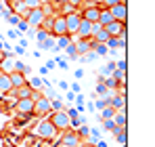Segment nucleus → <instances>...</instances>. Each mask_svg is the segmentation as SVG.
Wrapping results in <instances>:
<instances>
[{
    "instance_id": "393cba45",
    "label": "nucleus",
    "mask_w": 155,
    "mask_h": 147,
    "mask_svg": "<svg viewBox=\"0 0 155 147\" xmlns=\"http://www.w3.org/2000/svg\"><path fill=\"white\" fill-rule=\"evenodd\" d=\"M92 50L97 53V55H107V44H99V42H92Z\"/></svg>"
},
{
    "instance_id": "0eeeda50",
    "label": "nucleus",
    "mask_w": 155,
    "mask_h": 147,
    "mask_svg": "<svg viewBox=\"0 0 155 147\" xmlns=\"http://www.w3.org/2000/svg\"><path fill=\"white\" fill-rule=\"evenodd\" d=\"M15 109H17L21 116H31V114H34V99H31V97H27V99H17Z\"/></svg>"
},
{
    "instance_id": "5701e85b",
    "label": "nucleus",
    "mask_w": 155,
    "mask_h": 147,
    "mask_svg": "<svg viewBox=\"0 0 155 147\" xmlns=\"http://www.w3.org/2000/svg\"><path fill=\"white\" fill-rule=\"evenodd\" d=\"M94 59H97V53H94V50H88V53L80 55V61H82V63H90V61H94Z\"/></svg>"
},
{
    "instance_id": "c756f323",
    "label": "nucleus",
    "mask_w": 155,
    "mask_h": 147,
    "mask_svg": "<svg viewBox=\"0 0 155 147\" xmlns=\"http://www.w3.org/2000/svg\"><path fill=\"white\" fill-rule=\"evenodd\" d=\"M46 38H48V34H46L44 29H38V42H40V40H46Z\"/></svg>"
},
{
    "instance_id": "6e6552de",
    "label": "nucleus",
    "mask_w": 155,
    "mask_h": 147,
    "mask_svg": "<svg viewBox=\"0 0 155 147\" xmlns=\"http://www.w3.org/2000/svg\"><path fill=\"white\" fill-rule=\"evenodd\" d=\"M63 19H65V29H67V36H69V34L74 36V34L78 32V25H80V19H82V17H80V13L76 11V13H71V15H65Z\"/></svg>"
},
{
    "instance_id": "ddd939ff",
    "label": "nucleus",
    "mask_w": 155,
    "mask_h": 147,
    "mask_svg": "<svg viewBox=\"0 0 155 147\" xmlns=\"http://www.w3.org/2000/svg\"><path fill=\"white\" fill-rule=\"evenodd\" d=\"M74 44H76L78 55H84V53L92 50V38H80V40H74Z\"/></svg>"
},
{
    "instance_id": "7c9ffc66",
    "label": "nucleus",
    "mask_w": 155,
    "mask_h": 147,
    "mask_svg": "<svg viewBox=\"0 0 155 147\" xmlns=\"http://www.w3.org/2000/svg\"><path fill=\"white\" fill-rule=\"evenodd\" d=\"M97 93H99V95H107V86H105V84H99Z\"/></svg>"
},
{
    "instance_id": "e433bc0d",
    "label": "nucleus",
    "mask_w": 155,
    "mask_h": 147,
    "mask_svg": "<svg viewBox=\"0 0 155 147\" xmlns=\"http://www.w3.org/2000/svg\"><path fill=\"white\" fill-rule=\"evenodd\" d=\"M80 147H97V145H94V143H90V141H86V143H82Z\"/></svg>"
},
{
    "instance_id": "58836bf2",
    "label": "nucleus",
    "mask_w": 155,
    "mask_h": 147,
    "mask_svg": "<svg viewBox=\"0 0 155 147\" xmlns=\"http://www.w3.org/2000/svg\"><path fill=\"white\" fill-rule=\"evenodd\" d=\"M4 57H6V53H2V50H0V61H2Z\"/></svg>"
},
{
    "instance_id": "6ab92c4d",
    "label": "nucleus",
    "mask_w": 155,
    "mask_h": 147,
    "mask_svg": "<svg viewBox=\"0 0 155 147\" xmlns=\"http://www.w3.org/2000/svg\"><path fill=\"white\" fill-rule=\"evenodd\" d=\"M99 23L103 25H107V23H111L113 21V17H111V13H109V9H101V13H99V19H97Z\"/></svg>"
},
{
    "instance_id": "a211bd4d",
    "label": "nucleus",
    "mask_w": 155,
    "mask_h": 147,
    "mask_svg": "<svg viewBox=\"0 0 155 147\" xmlns=\"http://www.w3.org/2000/svg\"><path fill=\"white\" fill-rule=\"evenodd\" d=\"M109 38H111V36L105 32L103 27H101L99 32H94V34H92V42H99V44H107V40H109Z\"/></svg>"
},
{
    "instance_id": "b1692460",
    "label": "nucleus",
    "mask_w": 155,
    "mask_h": 147,
    "mask_svg": "<svg viewBox=\"0 0 155 147\" xmlns=\"http://www.w3.org/2000/svg\"><path fill=\"white\" fill-rule=\"evenodd\" d=\"M103 126H105V130H111V132H115V135H117V132L122 130V128H117V126H115V122H113V118L105 120V122H103Z\"/></svg>"
},
{
    "instance_id": "9d476101",
    "label": "nucleus",
    "mask_w": 155,
    "mask_h": 147,
    "mask_svg": "<svg viewBox=\"0 0 155 147\" xmlns=\"http://www.w3.org/2000/svg\"><path fill=\"white\" fill-rule=\"evenodd\" d=\"M51 34H54V36H67V29H65V19L61 17V15H57L54 19H52V29Z\"/></svg>"
},
{
    "instance_id": "2f4dec72",
    "label": "nucleus",
    "mask_w": 155,
    "mask_h": 147,
    "mask_svg": "<svg viewBox=\"0 0 155 147\" xmlns=\"http://www.w3.org/2000/svg\"><path fill=\"white\" fill-rule=\"evenodd\" d=\"M109 72H113V63H109V65L103 70V74H101V76H109Z\"/></svg>"
},
{
    "instance_id": "423d86ee",
    "label": "nucleus",
    "mask_w": 155,
    "mask_h": 147,
    "mask_svg": "<svg viewBox=\"0 0 155 147\" xmlns=\"http://www.w3.org/2000/svg\"><path fill=\"white\" fill-rule=\"evenodd\" d=\"M105 32L111 36V38H117V36H122V34H126V21H111V23H107L103 27Z\"/></svg>"
},
{
    "instance_id": "f257e3e1",
    "label": "nucleus",
    "mask_w": 155,
    "mask_h": 147,
    "mask_svg": "<svg viewBox=\"0 0 155 147\" xmlns=\"http://www.w3.org/2000/svg\"><path fill=\"white\" fill-rule=\"evenodd\" d=\"M51 124L57 128V132H63V130H67V128H71V118L67 116V111L65 109H59V111H52L51 114Z\"/></svg>"
},
{
    "instance_id": "f8f14e48",
    "label": "nucleus",
    "mask_w": 155,
    "mask_h": 147,
    "mask_svg": "<svg viewBox=\"0 0 155 147\" xmlns=\"http://www.w3.org/2000/svg\"><path fill=\"white\" fill-rule=\"evenodd\" d=\"M90 34H92V23L90 21H86V19H80V25H78V40L80 38H90Z\"/></svg>"
},
{
    "instance_id": "dca6fc26",
    "label": "nucleus",
    "mask_w": 155,
    "mask_h": 147,
    "mask_svg": "<svg viewBox=\"0 0 155 147\" xmlns=\"http://www.w3.org/2000/svg\"><path fill=\"white\" fill-rule=\"evenodd\" d=\"M13 91V84L8 80V74L0 72V93H11Z\"/></svg>"
},
{
    "instance_id": "20e7f679",
    "label": "nucleus",
    "mask_w": 155,
    "mask_h": 147,
    "mask_svg": "<svg viewBox=\"0 0 155 147\" xmlns=\"http://www.w3.org/2000/svg\"><path fill=\"white\" fill-rule=\"evenodd\" d=\"M23 21H25L31 29H34V27H40V23L44 21V13H42V9H31V11H27V15L23 17Z\"/></svg>"
},
{
    "instance_id": "473e14b6",
    "label": "nucleus",
    "mask_w": 155,
    "mask_h": 147,
    "mask_svg": "<svg viewBox=\"0 0 155 147\" xmlns=\"http://www.w3.org/2000/svg\"><path fill=\"white\" fill-rule=\"evenodd\" d=\"M6 19H8V21H11L13 25H15V23H19V17H17V15H8Z\"/></svg>"
},
{
    "instance_id": "ea45409f",
    "label": "nucleus",
    "mask_w": 155,
    "mask_h": 147,
    "mask_svg": "<svg viewBox=\"0 0 155 147\" xmlns=\"http://www.w3.org/2000/svg\"><path fill=\"white\" fill-rule=\"evenodd\" d=\"M57 147H67V145H63V143H61V141H59V143H57Z\"/></svg>"
},
{
    "instance_id": "412c9836",
    "label": "nucleus",
    "mask_w": 155,
    "mask_h": 147,
    "mask_svg": "<svg viewBox=\"0 0 155 147\" xmlns=\"http://www.w3.org/2000/svg\"><path fill=\"white\" fill-rule=\"evenodd\" d=\"M113 122H115L117 128H126V111H117L113 116Z\"/></svg>"
},
{
    "instance_id": "c9c22d12",
    "label": "nucleus",
    "mask_w": 155,
    "mask_h": 147,
    "mask_svg": "<svg viewBox=\"0 0 155 147\" xmlns=\"http://www.w3.org/2000/svg\"><path fill=\"white\" fill-rule=\"evenodd\" d=\"M46 99H54V91H46Z\"/></svg>"
},
{
    "instance_id": "2eb2a0df",
    "label": "nucleus",
    "mask_w": 155,
    "mask_h": 147,
    "mask_svg": "<svg viewBox=\"0 0 155 147\" xmlns=\"http://www.w3.org/2000/svg\"><path fill=\"white\" fill-rule=\"evenodd\" d=\"M31 91H34V88H31L29 84H23V86H19V88H13L11 93L17 99H27V97H31Z\"/></svg>"
},
{
    "instance_id": "f704fd0d",
    "label": "nucleus",
    "mask_w": 155,
    "mask_h": 147,
    "mask_svg": "<svg viewBox=\"0 0 155 147\" xmlns=\"http://www.w3.org/2000/svg\"><path fill=\"white\" fill-rule=\"evenodd\" d=\"M17 25H19V29H27V23H25V21H19Z\"/></svg>"
},
{
    "instance_id": "4c0bfd02",
    "label": "nucleus",
    "mask_w": 155,
    "mask_h": 147,
    "mask_svg": "<svg viewBox=\"0 0 155 147\" xmlns=\"http://www.w3.org/2000/svg\"><path fill=\"white\" fill-rule=\"evenodd\" d=\"M38 2H40V6L42 4H51V0H38Z\"/></svg>"
},
{
    "instance_id": "a19ab883",
    "label": "nucleus",
    "mask_w": 155,
    "mask_h": 147,
    "mask_svg": "<svg viewBox=\"0 0 155 147\" xmlns=\"http://www.w3.org/2000/svg\"><path fill=\"white\" fill-rule=\"evenodd\" d=\"M90 2H94V4H101V0H90Z\"/></svg>"
},
{
    "instance_id": "bb28decb",
    "label": "nucleus",
    "mask_w": 155,
    "mask_h": 147,
    "mask_svg": "<svg viewBox=\"0 0 155 147\" xmlns=\"http://www.w3.org/2000/svg\"><path fill=\"white\" fill-rule=\"evenodd\" d=\"M115 116V107H111V105H107L103 109V120H109V118H113Z\"/></svg>"
},
{
    "instance_id": "aec40b11",
    "label": "nucleus",
    "mask_w": 155,
    "mask_h": 147,
    "mask_svg": "<svg viewBox=\"0 0 155 147\" xmlns=\"http://www.w3.org/2000/svg\"><path fill=\"white\" fill-rule=\"evenodd\" d=\"M27 11H29V9L25 6L23 0H17V2H15V15H17V17H25Z\"/></svg>"
},
{
    "instance_id": "72a5a7b5",
    "label": "nucleus",
    "mask_w": 155,
    "mask_h": 147,
    "mask_svg": "<svg viewBox=\"0 0 155 147\" xmlns=\"http://www.w3.org/2000/svg\"><path fill=\"white\" fill-rule=\"evenodd\" d=\"M67 2H69V4H71V6H76V9H78V6H80V2H82V0H67Z\"/></svg>"
},
{
    "instance_id": "4468645a",
    "label": "nucleus",
    "mask_w": 155,
    "mask_h": 147,
    "mask_svg": "<svg viewBox=\"0 0 155 147\" xmlns=\"http://www.w3.org/2000/svg\"><path fill=\"white\" fill-rule=\"evenodd\" d=\"M8 80H11V84H13V88H19V86H23V84H27L25 82V76L19 72H8Z\"/></svg>"
},
{
    "instance_id": "f03ea898",
    "label": "nucleus",
    "mask_w": 155,
    "mask_h": 147,
    "mask_svg": "<svg viewBox=\"0 0 155 147\" xmlns=\"http://www.w3.org/2000/svg\"><path fill=\"white\" fill-rule=\"evenodd\" d=\"M51 99L46 97H40L34 101V114L31 116H38V118H46L48 114H51Z\"/></svg>"
},
{
    "instance_id": "1a4fd4ad",
    "label": "nucleus",
    "mask_w": 155,
    "mask_h": 147,
    "mask_svg": "<svg viewBox=\"0 0 155 147\" xmlns=\"http://www.w3.org/2000/svg\"><path fill=\"white\" fill-rule=\"evenodd\" d=\"M109 13H111V17H113L115 21H126V17H128L126 2H120V4H113V6H109Z\"/></svg>"
},
{
    "instance_id": "a878e982",
    "label": "nucleus",
    "mask_w": 155,
    "mask_h": 147,
    "mask_svg": "<svg viewBox=\"0 0 155 147\" xmlns=\"http://www.w3.org/2000/svg\"><path fill=\"white\" fill-rule=\"evenodd\" d=\"M120 2H126V0H101L99 9H109V6H113V4H120Z\"/></svg>"
},
{
    "instance_id": "39448f33",
    "label": "nucleus",
    "mask_w": 155,
    "mask_h": 147,
    "mask_svg": "<svg viewBox=\"0 0 155 147\" xmlns=\"http://www.w3.org/2000/svg\"><path fill=\"white\" fill-rule=\"evenodd\" d=\"M82 139H80V132L76 130H71V128H67V130H63V135H61V143L67 147H80Z\"/></svg>"
},
{
    "instance_id": "4be33fe9",
    "label": "nucleus",
    "mask_w": 155,
    "mask_h": 147,
    "mask_svg": "<svg viewBox=\"0 0 155 147\" xmlns=\"http://www.w3.org/2000/svg\"><path fill=\"white\" fill-rule=\"evenodd\" d=\"M71 13H76V6H71L69 2H63V4H61V9H59V15H61V17H65V15H71Z\"/></svg>"
},
{
    "instance_id": "cd10ccee",
    "label": "nucleus",
    "mask_w": 155,
    "mask_h": 147,
    "mask_svg": "<svg viewBox=\"0 0 155 147\" xmlns=\"http://www.w3.org/2000/svg\"><path fill=\"white\" fill-rule=\"evenodd\" d=\"M65 49H67V55H69V59H78V50H76V44H74V42H69Z\"/></svg>"
},
{
    "instance_id": "7ed1b4c3",
    "label": "nucleus",
    "mask_w": 155,
    "mask_h": 147,
    "mask_svg": "<svg viewBox=\"0 0 155 147\" xmlns=\"http://www.w3.org/2000/svg\"><path fill=\"white\" fill-rule=\"evenodd\" d=\"M36 132H38L42 139H52V137H57V128L51 124V120H48V118L38 122V126H36Z\"/></svg>"
},
{
    "instance_id": "c85d7f7f",
    "label": "nucleus",
    "mask_w": 155,
    "mask_h": 147,
    "mask_svg": "<svg viewBox=\"0 0 155 147\" xmlns=\"http://www.w3.org/2000/svg\"><path fill=\"white\" fill-rule=\"evenodd\" d=\"M23 2H25V6L29 11H31V9H40V2H38V0H23Z\"/></svg>"
},
{
    "instance_id": "79ce46f5",
    "label": "nucleus",
    "mask_w": 155,
    "mask_h": 147,
    "mask_svg": "<svg viewBox=\"0 0 155 147\" xmlns=\"http://www.w3.org/2000/svg\"><path fill=\"white\" fill-rule=\"evenodd\" d=\"M15 2H17V0H15Z\"/></svg>"
},
{
    "instance_id": "f3484780",
    "label": "nucleus",
    "mask_w": 155,
    "mask_h": 147,
    "mask_svg": "<svg viewBox=\"0 0 155 147\" xmlns=\"http://www.w3.org/2000/svg\"><path fill=\"white\" fill-rule=\"evenodd\" d=\"M109 105L115 107L117 111H124V109H126V99H124V95H120V97H111V99H109Z\"/></svg>"
},
{
    "instance_id": "9b49d317",
    "label": "nucleus",
    "mask_w": 155,
    "mask_h": 147,
    "mask_svg": "<svg viewBox=\"0 0 155 147\" xmlns=\"http://www.w3.org/2000/svg\"><path fill=\"white\" fill-rule=\"evenodd\" d=\"M80 13V17L82 19H86V21H90V23H94L97 19H99V13H101V9H99V4L97 6H90V9H84V11H78Z\"/></svg>"
}]
</instances>
